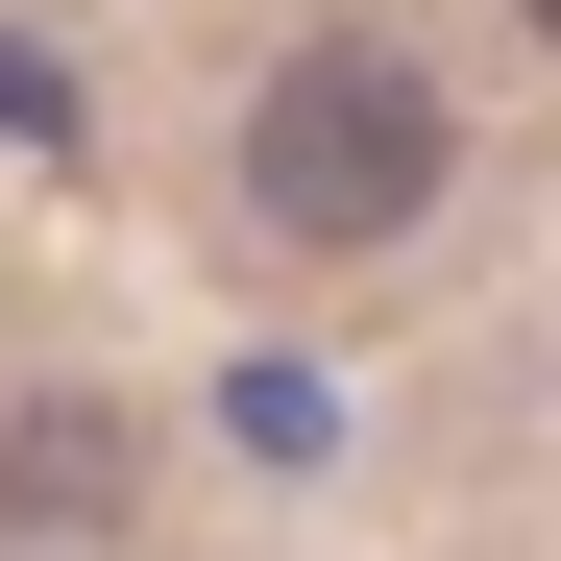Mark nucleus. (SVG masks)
Here are the masks:
<instances>
[{
  "mask_svg": "<svg viewBox=\"0 0 561 561\" xmlns=\"http://www.w3.org/2000/svg\"><path fill=\"white\" fill-rule=\"evenodd\" d=\"M513 25H537V49H561V0H513Z\"/></svg>",
  "mask_w": 561,
  "mask_h": 561,
  "instance_id": "2",
  "label": "nucleus"
},
{
  "mask_svg": "<svg viewBox=\"0 0 561 561\" xmlns=\"http://www.w3.org/2000/svg\"><path fill=\"white\" fill-rule=\"evenodd\" d=\"M439 196H463V99H439V49H391V25H294V49L244 73V244H294V268H391Z\"/></svg>",
  "mask_w": 561,
  "mask_h": 561,
  "instance_id": "1",
  "label": "nucleus"
}]
</instances>
